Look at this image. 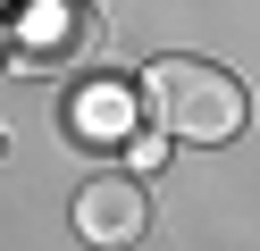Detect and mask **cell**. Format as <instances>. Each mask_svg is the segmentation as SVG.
<instances>
[{"instance_id": "6da1fadb", "label": "cell", "mask_w": 260, "mask_h": 251, "mask_svg": "<svg viewBox=\"0 0 260 251\" xmlns=\"http://www.w3.org/2000/svg\"><path fill=\"white\" fill-rule=\"evenodd\" d=\"M143 109H151V126L168 134V142H235L243 134V84L226 76V67L210 59H151V76H143Z\"/></svg>"}, {"instance_id": "7a4b0ae2", "label": "cell", "mask_w": 260, "mask_h": 251, "mask_svg": "<svg viewBox=\"0 0 260 251\" xmlns=\"http://www.w3.org/2000/svg\"><path fill=\"white\" fill-rule=\"evenodd\" d=\"M143 226H151V209H143V193L126 176H92L84 193H76V234H84L92 251H135Z\"/></svg>"}, {"instance_id": "3957f363", "label": "cell", "mask_w": 260, "mask_h": 251, "mask_svg": "<svg viewBox=\"0 0 260 251\" xmlns=\"http://www.w3.org/2000/svg\"><path fill=\"white\" fill-rule=\"evenodd\" d=\"M118 117H135V109H118V100H109V92H92L84 109H76V126H92V134H101V126H118Z\"/></svg>"}, {"instance_id": "277c9868", "label": "cell", "mask_w": 260, "mask_h": 251, "mask_svg": "<svg viewBox=\"0 0 260 251\" xmlns=\"http://www.w3.org/2000/svg\"><path fill=\"white\" fill-rule=\"evenodd\" d=\"M126 159H135V167H159V159H168V134H126Z\"/></svg>"}]
</instances>
